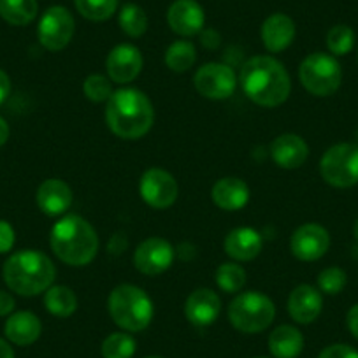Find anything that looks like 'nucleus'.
Instances as JSON below:
<instances>
[{
  "mask_svg": "<svg viewBox=\"0 0 358 358\" xmlns=\"http://www.w3.org/2000/svg\"><path fill=\"white\" fill-rule=\"evenodd\" d=\"M239 83L246 97L262 108H278L292 94L290 74L280 60L268 55L250 58L241 69Z\"/></svg>",
  "mask_w": 358,
  "mask_h": 358,
  "instance_id": "nucleus-1",
  "label": "nucleus"
},
{
  "mask_svg": "<svg viewBox=\"0 0 358 358\" xmlns=\"http://www.w3.org/2000/svg\"><path fill=\"white\" fill-rule=\"evenodd\" d=\"M155 122V109L150 99L136 88L113 92L106 106V123L115 136L136 141L146 136Z\"/></svg>",
  "mask_w": 358,
  "mask_h": 358,
  "instance_id": "nucleus-2",
  "label": "nucleus"
},
{
  "mask_svg": "<svg viewBox=\"0 0 358 358\" xmlns=\"http://www.w3.org/2000/svg\"><path fill=\"white\" fill-rule=\"evenodd\" d=\"M50 244L58 260L71 267H85L99 253L97 232L78 215H65L55 223Z\"/></svg>",
  "mask_w": 358,
  "mask_h": 358,
  "instance_id": "nucleus-3",
  "label": "nucleus"
},
{
  "mask_svg": "<svg viewBox=\"0 0 358 358\" xmlns=\"http://www.w3.org/2000/svg\"><path fill=\"white\" fill-rule=\"evenodd\" d=\"M2 276L11 292L23 297H36L53 287L57 268L48 255L36 250H23L6 260Z\"/></svg>",
  "mask_w": 358,
  "mask_h": 358,
  "instance_id": "nucleus-4",
  "label": "nucleus"
},
{
  "mask_svg": "<svg viewBox=\"0 0 358 358\" xmlns=\"http://www.w3.org/2000/svg\"><path fill=\"white\" fill-rule=\"evenodd\" d=\"M108 311L113 322L127 332H141L153 320V301L136 285H118L109 294Z\"/></svg>",
  "mask_w": 358,
  "mask_h": 358,
  "instance_id": "nucleus-5",
  "label": "nucleus"
},
{
  "mask_svg": "<svg viewBox=\"0 0 358 358\" xmlns=\"http://www.w3.org/2000/svg\"><path fill=\"white\" fill-rule=\"evenodd\" d=\"M276 306L260 292H243L229 306V320L243 334H258L274 322Z\"/></svg>",
  "mask_w": 358,
  "mask_h": 358,
  "instance_id": "nucleus-6",
  "label": "nucleus"
},
{
  "mask_svg": "<svg viewBox=\"0 0 358 358\" xmlns=\"http://www.w3.org/2000/svg\"><path fill=\"white\" fill-rule=\"evenodd\" d=\"M299 79L315 97H330L343 83V69L334 55L311 53L301 62Z\"/></svg>",
  "mask_w": 358,
  "mask_h": 358,
  "instance_id": "nucleus-7",
  "label": "nucleus"
},
{
  "mask_svg": "<svg viewBox=\"0 0 358 358\" xmlns=\"http://www.w3.org/2000/svg\"><path fill=\"white\" fill-rule=\"evenodd\" d=\"M323 181L334 188H351L358 183V146L341 143L329 148L320 162Z\"/></svg>",
  "mask_w": 358,
  "mask_h": 358,
  "instance_id": "nucleus-8",
  "label": "nucleus"
},
{
  "mask_svg": "<svg viewBox=\"0 0 358 358\" xmlns=\"http://www.w3.org/2000/svg\"><path fill=\"white\" fill-rule=\"evenodd\" d=\"M76 30L71 11L64 6H53L41 16L37 37L48 51H62L69 46Z\"/></svg>",
  "mask_w": 358,
  "mask_h": 358,
  "instance_id": "nucleus-9",
  "label": "nucleus"
},
{
  "mask_svg": "<svg viewBox=\"0 0 358 358\" xmlns=\"http://www.w3.org/2000/svg\"><path fill=\"white\" fill-rule=\"evenodd\" d=\"M194 86L204 99L225 101L236 92V72L229 65L211 62V64L199 67L194 76Z\"/></svg>",
  "mask_w": 358,
  "mask_h": 358,
  "instance_id": "nucleus-10",
  "label": "nucleus"
},
{
  "mask_svg": "<svg viewBox=\"0 0 358 358\" xmlns=\"http://www.w3.org/2000/svg\"><path fill=\"white\" fill-rule=\"evenodd\" d=\"M139 192L143 201L153 209H169L178 201L179 187L171 172L151 167L141 176Z\"/></svg>",
  "mask_w": 358,
  "mask_h": 358,
  "instance_id": "nucleus-11",
  "label": "nucleus"
},
{
  "mask_svg": "<svg viewBox=\"0 0 358 358\" xmlns=\"http://www.w3.org/2000/svg\"><path fill=\"white\" fill-rule=\"evenodd\" d=\"M174 262V248L162 237L143 241L134 251V265L144 276H160Z\"/></svg>",
  "mask_w": 358,
  "mask_h": 358,
  "instance_id": "nucleus-12",
  "label": "nucleus"
},
{
  "mask_svg": "<svg viewBox=\"0 0 358 358\" xmlns=\"http://www.w3.org/2000/svg\"><path fill=\"white\" fill-rule=\"evenodd\" d=\"M330 248V234L318 223H304L294 232L290 239V250L301 262H316Z\"/></svg>",
  "mask_w": 358,
  "mask_h": 358,
  "instance_id": "nucleus-13",
  "label": "nucleus"
},
{
  "mask_svg": "<svg viewBox=\"0 0 358 358\" xmlns=\"http://www.w3.org/2000/svg\"><path fill=\"white\" fill-rule=\"evenodd\" d=\"M143 55L132 44H118L109 51L106 58V71L111 81L118 85H129L143 71Z\"/></svg>",
  "mask_w": 358,
  "mask_h": 358,
  "instance_id": "nucleus-14",
  "label": "nucleus"
},
{
  "mask_svg": "<svg viewBox=\"0 0 358 358\" xmlns=\"http://www.w3.org/2000/svg\"><path fill=\"white\" fill-rule=\"evenodd\" d=\"M167 23L178 36L194 37L204 30V9L197 0H174L167 11Z\"/></svg>",
  "mask_w": 358,
  "mask_h": 358,
  "instance_id": "nucleus-15",
  "label": "nucleus"
},
{
  "mask_svg": "<svg viewBox=\"0 0 358 358\" xmlns=\"http://www.w3.org/2000/svg\"><path fill=\"white\" fill-rule=\"evenodd\" d=\"M288 315L301 325H309L322 315L323 297L318 288L311 285H299L288 297Z\"/></svg>",
  "mask_w": 358,
  "mask_h": 358,
  "instance_id": "nucleus-16",
  "label": "nucleus"
},
{
  "mask_svg": "<svg viewBox=\"0 0 358 358\" xmlns=\"http://www.w3.org/2000/svg\"><path fill=\"white\" fill-rule=\"evenodd\" d=\"M222 313V299L209 288H199L188 295L185 302V315L192 325L209 327Z\"/></svg>",
  "mask_w": 358,
  "mask_h": 358,
  "instance_id": "nucleus-17",
  "label": "nucleus"
},
{
  "mask_svg": "<svg viewBox=\"0 0 358 358\" xmlns=\"http://www.w3.org/2000/svg\"><path fill=\"white\" fill-rule=\"evenodd\" d=\"M260 37L268 53H281L295 39L294 20L283 13H274L262 23Z\"/></svg>",
  "mask_w": 358,
  "mask_h": 358,
  "instance_id": "nucleus-18",
  "label": "nucleus"
},
{
  "mask_svg": "<svg viewBox=\"0 0 358 358\" xmlns=\"http://www.w3.org/2000/svg\"><path fill=\"white\" fill-rule=\"evenodd\" d=\"M271 157L281 169H299L309 157V146L297 134H283L271 144Z\"/></svg>",
  "mask_w": 358,
  "mask_h": 358,
  "instance_id": "nucleus-19",
  "label": "nucleus"
},
{
  "mask_svg": "<svg viewBox=\"0 0 358 358\" xmlns=\"http://www.w3.org/2000/svg\"><path fill=\"white\" fill-rule=\"evenodd\" d=\"M37 206L48 216H60L72 206V190L62 179H46L37 188Z\"/></svg>",
  "mask_w": 358,
  "mask_h": 358,
  "instance_id": "nucleus-20",
  "label": "nucleus"
},
{
  "mask_svg": "<svg viewBox=\"0 0 358 358\" xmlns=\"http://www.w3.org/2000/svg\"><path fill=\"white\" fill-rule=\"evenodd\" d=\"M225 253L236 262H250L262 253L264 239L260 234L250 227H239L230 230L225 237Z\"/></svg>",
  "mask_w": 358,
  "mask_h": 358,
  "instance_id": "nucleus-21",
  "label": "nucleus"
},
{
  "mask_svg": "<svg viewBox=\"0 0 358 358\" xmlns=\"http://www.w3.org/2000/svg\"><path fill=\"white\" fill-rule=\"evenodd\" d=\"M211 197L223 211H239L250 201V188L239 178H222L213 187Z\"/></svg>",
  "mask_w": 358,
  "mask_h": 358,
  "instance_id": "nucleus-22",
  "label": "nucleus"
},
{
  "mask_svg": "<svg viewBox=\"0 0 358 358\" xmlns=\"http://www.w3.org/2000/svg\"><path fill=\"white\" fill-rule=\"evenodd\" d=\"M43 332L41 320L30 311L13 313L4 325V334L8 341L18 346H30L36 343Z\"/></svg>",
  "mask_w": 358,
  "mask_h": 358,
  "instance_id": "nucleus-23",
  "label": "nucleus"
},
{
  "mask_svg": "<svg viewBox=\"0 0 358 358\" xmlns=\"http://www.w3.org/2000/svg\"><path fill=\"white\" fill-rule=\"evenodd\" d=\"M268 350L274 358H297L304 350V336L292 325H280L268 336Z\"/></svg>",
  "mask_w": 358,
  "mask_h": 358,
  "instance_id": "nucleus-24",
  "label": "nucleus"
},
{
  "mask_svg": "<svg viewBox=\"0 0 358 358\" xmlns=\"http://www.w3.org/2000/svg\"><path fill=\"white\" fill-rule=\"evenodd\" d=\"M37 0H0V18L9 25L25 27L37 18Z\"/></svg>",
  "mask_w": 358,
  "mask_h": 358,
  "instance_id": "nucleus-25",
  "label": "nucleus"
},
{
  "mask_svg": "<svg viewBox=\"0 0 358 358\" xmlns=\"http://www.w3.org/2000/svg\"><path fill=\"white\" fill-rule=\"evenodd\" d=\"M44 306H46L48 313L58 318H69L78 309V297L74 292L69 287H51L44 292Z\"/></svg>",
  "mask_w": 358,
  "mask_h": 358,
  "instance_id": "nucleus-26",
  "label": "nucleus"
},
{
  "mask_svg": "<svg viewBox=\"0 0 358 358\" xmlns=\"http://www.w3.org/2000/svg\"><path fill=\"white\" fill-rule=\"evenodd\" d=\"M195 60H197V51L190 41H176L165 51V65L178 74L190 71Z\"/></svg>",
  "mask_w": 358,
  "mask_h": 358,
  "instance_id": "nucleus-27",
  "label": "nucleus"
},
{
  "mask_svg": "<svg viewBox=\"0 0 358 358\" xmlns=\"http://www.w3.org/2000/svg\"><path fill=\"white\" fill-rule=\"evenodd\" d=\"M118 23H120V29L127 34L129 37H137L144 36L148 30V15L141 6L129 4L123 6L118 13Z\"/></svg>",
  "mask_w": 358,
  "mask_h": 358,
  "instance_id": "nucleus-28",
  "label": "nucleus"
},
{
  "mask_svg": "<svg viewBox=\"0 0 358 358\" xmlns=\"http://www.w3.org/2000/svg\"><path fill=\"white\" fill-rule=\"evenodd\" d=\"M216 285L225 294H237L246 285V271L236 262H227L216 268Z\"/></svg>",
  "mask_w": 358,
  "mask_h": 358,
  "instance_id": "nucleus-29",
  "label": "nucleus"
},
{
  "mask_svg": "<svg viewBox=\"0 0 358 358\" xmlns=\"http://www.w3.org/2000/svg\"><path fill=\"white\" fill-rule=\"evenodd\" d=\"M76 9L90 22H106L118 11V0H74Z\"/></svg>",
  "mask_w": 358,
  "mask_h": 358,
  "instance_id": "nucleus-30",
  "label": "nucleus"
},
{
  "mask_svg": "<svg viewBox=\"0 0 358 358\" xmlns=\"http://www.w3.org/2000/svg\"><path fill=\"white\" fill-rule=\"evenodd\" d=\"M136 350V339L125 332L111 334L102 343V357L104 358H132Z\"/></svg>",
  "mask_w": 358,
  "mask_h": 358,
  "instance_id": "nucleus-31",
  "label": "nucleus"
},
{
  "mask_svg": "<svg viewBox=\"0 0 358 358\" xmlns=\"http://www.w3.org/2000/svg\"><path fill=\"white\" fill-rule=\"evenodd\" d=\"M355 46V32L348 25H334L327 34V48L334 57H344Z\"/></svg>",
  "mask_w": 358,
  "mask_h": 358,
  "instance_id": "nucleus-32",
  "label": "nucleus"
},
{
  "mask_svg": "<svg viewBox=\"0 0 358 358\" xmlns=\"http://www.w3.org/2000/svg\"><path fill=\"white\" fill-rule=\"evenodd\" d=\"M83 92L92 102H108L113 95L111 81L102 74H92L83 83Z\"/></svg>",
  "mask_w": 358,
  "mask_h": 358,
  "instance_id": "nucleus-33",
  "label": "nucleus"
},
{
  "mask_svg": "<svg viewBox=\"0 0 358 358\" xmlns=\"http://www.w3.org/2000/svg\"><path fill=\"white\" fill-rule=\"evenodd\" d=\"M348 276L341 267H327L318 274V288L322 294L337 295L344 290Z\"/></svg>",
  "mask_w": 358,
  "mask_h": 358,
  "instance_id": "nucleus-34",
  "label": "nucleus"
},
{
  "mask_svg": "<svg viewBox=\"0 0 358 358\" xmlns=\"http://www.w3.org/2000/svg\"><path fill=\"white\" fill-rule=\"evenodd\" d=\"M318 358H358V351L348 344H332L327 346Z\"/></svg>",
  "mask_w": 358,
  "mask_h": 358,
  "instance_id": "nucleus-35",
  "label": "nucleus"
},
{
  "mask_svg": "<svg viewBox=\"0 0 358 358\" xmlns=\"http://www.w3.org/2000/svg\"><path fill=\"white\" fill-rule=\"evenodd\" d=\"M15 229L9 222L6 220H0V253H9L15 246Z\"/></svg>",
  "mask_w": 358,
  "mask_h": 358,
  "instance_id": "nucleus-36",
  "label": "nucleus"
},
{
  "mask_svg": "<svg viewBox=\"0 0 358 358\" xmlns=\"http://www.w3.org/2000/svg\"><path fill=\"white\" fill-rule=\"evenodd\" d=\"M127 246H129V241H127V237L122 236V234H116V236H113V239L109 241L108 250H109V253H113V255H122L123 251L127 250Z\"/></svg>",
  "mask_w": 358,
  "mask_h": 358,
  "instance_id": "nucleus-37",
  "label": "nucleus"
},
{
  "mask_svg": "<svg viewBox=\"0 0 358 358\" xmlns=\"http://www.w3.org/2000/svg\"><path fill=\"white\" fill-rule=\"evenodd\" d=\"M201 41L206 48H209V50H216V48L220 46V43H222V37L218 36L216 30L208 29V30H202Z\"/></svg>",
  "mask_w": 358,
  "mask_h": 358,
  "instance_id": "nucleus-38",
  "label": "nucleus"
},
{
  "mask_svg": "<svg viewBox=\"0 0 358 358\" xmlns=\"http://www.w3.org/2000/svg\"><path fill=\"white\" fill-rule=\"evenodd\" d=\"M15 309V297L9 292L0 290V316H9Z\"/></svg>",
  "mask_w": 358,
  "mask_h": 358,
  "instance_id": "nucleus-39",
  "label": "nucleus"
},
{
  "mask_svg": "<svg viewBox=\"0 0 358 358\" xmlns=\"http://www.w3.org/2000/svg\"><path fill=\"white\" fill-rule=\"evenodd\" d=\"M346 325H348V329H350L351 336H353L355 339H358V304H355L353 308L348 311Z\"/></svg>",
  "mask_w": 358,
  "mask_h": 358,
  "instance_id": "nucleus-40",
  "label": "nucleus"
},
{
  "mask_svg": "<svg viewBox=\"0 0 358 358\" xmlns=\"http://www.w3.org/2000/svg\"><path fill=\"white\" fill-rule=\"evenodd\" d=\"M9 94H11V79L0 69V104H4Z\"/></svg>",
  "mask_w": 358,
  "mask_h": 358,
  "instance_id": "nucleus-41",
  "label": "nucleus"
},
{
  "mask_svg": "<svg viewBox=\"0 0 358 358\" xmlns=\"http://www.w3.org/2000/svg\"><path fill=\"white\" fill-rule=\"evenodd\" d=\"M9 134H11V130H9L8 122L0 116V146H4V144L8 143Z\"/></svg>",
  "mask_w": 358,
  "mask_h": 358,
  "instance_id": "nucleus-42",
  "label": "nucleus"
},
{
  "mask_svg": "<svg viewBox=\"0 0 358 358\" xmlns=\"http://www.w3.org/2000/svg\"><path fill=\"white\" fill-rule=\"evenodd\" d=\"M0 358H15V351H13L11 344L4 339H0Z\"/></svg>",
  "mask_w": 358,
  "mask_h": 358,
  "instance_id": "nucleus-43",
  "label": "nucleus"
},
{
  "mask_svg": "<svg viewBox=\"0 0 358 358\" xmlns=\"http://www.w3.org/2000/svg\"><path fill=\"white\" fill-rule=\"evenodd\" d=\"M353 236H355V241L358 243V218H357V222H355V225H353Z\"/></svg>",
  "mask_w": 358,
  "mask_h": 358,
  "instance_id": "nucleus-44",
  "label": "nucleus"
},
{
  "mask_svg": "<svg viewBox=\"0 0 358 358\" xmlns=\"http://www.w3.org/2000/svg\"><path fill=\"white\" fill-rule=\"evenodd\" d=\"M148 358H162V357H148Z\"/></svg>",
  "mask_w": 358,
  "mask_h": 358,
  "instance_id": "nucleus-45",
  "label": "nucleus"
},
{
  "mask_svg": "<svg viewBox=\"0 0 358 358\" xmlns=\"http://www.w3.org/2000/svg\"><path fill=\"white\" fill-rule=\"evenodd\" d=\"M357 60H358V51H357Z\"/></svg>",
  "mask_w": 358,
  "mask_h": 358,
  "instance_id": "nucleus-46",
  "label": "nucleus"
},
{
  "mask_svg": "<svg viewBox=\"0 0 358 358\" xmlns=\"http://www.w3.org/2000/svg\"><path fill=\"white\" fill-rule=\"evenodd\" d=\"M257 358H264V357H257Z\"/></svg>",
  "mask_w": 358,
  "mask_h": 358,
  "instance_id": "nucleus-47",
  "label": "nucleus"
}]
</instances>
